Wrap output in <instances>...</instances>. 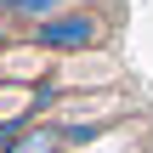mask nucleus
Returning a JSON list of instances; mask_svg holds the SVG:
<instances>
[{"mask_svg": "<svg viewBox=\"0 0 153 153\" xmlns=\"http://www.w3.org/2000/svg\"><path fill=\"white\" fill-rule=\"evenodd\" d=\"M62 142H68V136H62L57 125H40V131H28V136H23V142H17L11 153H57Z\"/></svg>", "mask_w": 153, "mask_h": 153, "instance_id": "f03ea898", "label": "nucleus"}, {"mask_svg": "<svg viewBox=\"0 0 153 153\" xmlns=\"http://www.w3.org/2000/svg\"><path fill=\"white\" fill-rule=\"evenodd\" d=\"M97 17L91 11H57V17H45L40 28H34V40L45 45V51H91L97 45Z\"/></svg>", "mask_w": 153, "mask_h": 153, "instance_id": "f257e3e1", "label": "nucleus"}, {"mask_svg": "<svg viewBox=\"0 0 153 153\" xmlns=\"http://www.w3.org/2000/svg\"><path fill=\"white\" fill-rule=\"evenodd\" d=\"M0 11H11V17H57L62 11V0H0Z\"/></svg>", "mask_w": 153, "mask_h": 153, "instance_id": "7ed1b4c3", "label": "nucleus"}]
</instances>
